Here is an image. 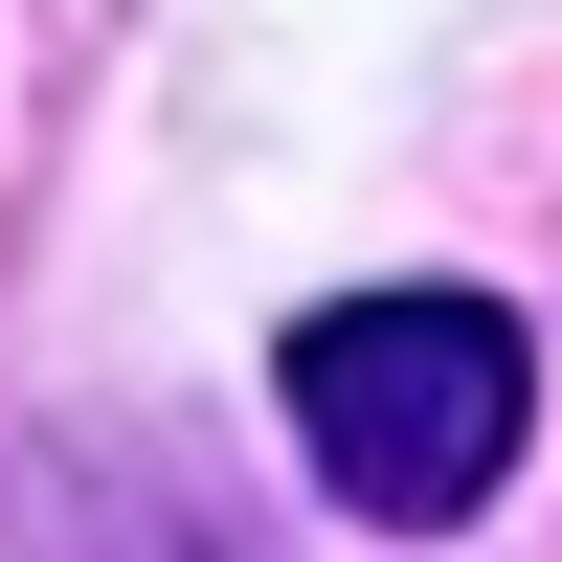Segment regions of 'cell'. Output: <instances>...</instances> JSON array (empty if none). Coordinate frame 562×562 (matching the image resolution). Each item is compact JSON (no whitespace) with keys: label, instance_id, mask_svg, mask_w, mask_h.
Listing matches in <instances>:
<instances>
[{"label":"cell","instance_id":"6da1fadb","mask_svg":"<svg viewBox=\"0 0 562 562\" xmlns=\"http://www.w3.org/2000/svg\"><path fill=\"white\" fill-rule=\"evenodd\" d=\"M518 428H540V338L495 293H315L293 315V450H315L338 518L450 540L518 473Z\"/></svg>","mask_w":562,"mask_h":562}]
</instances>
